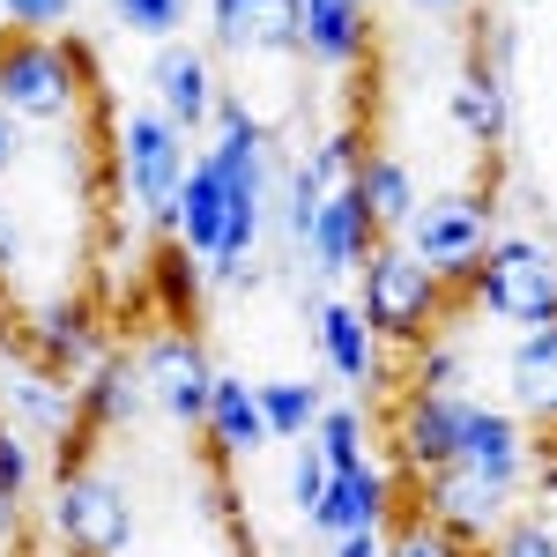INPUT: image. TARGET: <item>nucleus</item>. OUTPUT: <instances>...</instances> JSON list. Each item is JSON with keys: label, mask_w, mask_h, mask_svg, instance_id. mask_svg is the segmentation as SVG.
<instances>
[{"label": "nucleus", "mask_w": 557, "mask_h": 557, "mask_svg": "<svg viewBox=\"0 0 557 557\" xmlns=\"http://www.w3.org/2000/svg\"><path fill=\"white\" fill-rule=\"evenodd\" d=\"M164 298H172L178 312L201 298V260L186 253V246H172V253H164Z\"/></svg>", "instance_id": "37"}, {"label": "nucleus", "mask_w": 557, "mask_h": 557, "mask_svg": "<svg viewBox=\"0 0 557 557\" xmlns=\"http://www.w3.org/2000/svg\"><path fill=\"white\" fill-rule=\"evenodd\" d=\"M513 506H520V483H498V475H475V469H461V461H446L438 475L417 483V506H409V513H424L431 528H446V535H461V543L483 550V543L513 520Z\"/></svg>", "instance_id": "8"}, {"label": "nucleus", "mask_w": 557, "mask_h": 557, "mask_svg": "<svg viewBox=\"0 0 557 557\" xmlns=\"http://www.w3.org/2000/svg\"><path fill=\"white\" fill-rule=\"evenodd\" d=\"M15 528H23V498H15V491L0 483V550L15 543Z\"/></svg>", "instance_id": "41"}, {"label": "nucleus", "mask_w": 557, "mask_h": 557, "mask_svg": "<svg viewBox=\"0 0 557 557\" xmlns=\"http://www.w3.org/2000/svg\"><path fill=\"white\" fill-rule=\"evenodd\" d=\"M312 305V343H320V364L327 380L349 386V401L364 394H394V372H386V343L364 327L357 298H305Z\"/></svg>", "instance_id": "11"}, {"label": "nucleus", "mask_w": 557, "mask_h": 557, "mask_svg": "<svg viewBox=\"0 0 557 557\" xmlns=\"http://www.w3.org/2000/svg\"><path fill=\"white\" fill-rule=\"evenodd\" d=\"M45 520H52L67 557H134V535H141L134 491L112 469H97V461H60Z\"/></svg>", "instance_id": "4"}, {"label": "nucleus", "mask_w": 557, "mask_h": 557, "mask_svg": "<svg viewBox=\"0 0 557 557\" xmlns=\"http://www.w3.org/2000/svg\"><path fill=\"white\" fill-rule=\"evenodd\" d=\"M491 238H498V201L483 186H454L438 201H417L409 231H401V246L424 260L454 298L469 290V275H475V260L491 253Z\"/></svg>", "instance_id": "5"}, {"label": "nucleus", "mask_w": 557, "mask_h": 557, "mask_svg": "<svg viewBox=\"0 0 557 557\" xmlns=\"http://www.w3.org/2000/svg\"><path fill=\"white\" fill-rule=\"evenodd\" d=\"M454 305L461 298H454L401 238H380L372 260L357 268V312H364V327H372L386 349H417L424 335H438Z\"/></svg>", "instance_id": "3"}, {"label": "nucleus", "mask_w": 557, "mask_h": 557, "mask_svg": "<svg viewBox=\"0 0 557 557\" xmlns=\"http://www.w3.org/2000/svg\"><path fill=\"white\" fill-rule=\"evenodd\" d=\"M364 8H372V0H364Z\"/></svg>", "instance_id": "45"}, {"label": "nucleus", "mask_w": 557, "mask_h": 557, "mask_svg": "<svg viewBox=\"0 0 557 557\" xmlns=\"http://www.w3.org/2000/svg\"><path fill=\"white\" fill-rule=\"evenodd\" d=\"M543 446H550V461H557V431H543Z\"/></svg>", "instance_id": "43"}, {"label": "nucleus", "mask_w": 557, "mask_h": 557, "mask_svg": "<svg viewBox=\"0 0 557 557\" xmlns=\"http://www.w3.org/2000/svg\"><path fill=\"white\" fill-rule=\"evenodd\" d=\"M401 386H424V394H469V349L454 327H438L424 343L409 349V380Z\"/></svg>", "instance_id": "28"}, {"label": "nucleus", "mask_w": 557, "mask_h": 557, "mask_svg": "<svg viewBox=\"0 0 557 557\" xmlns=\"http://www.w3.org/2000/svg\"><path fill=\"white\" fill-rule=\"evenodd\" d=\"M120 186H127V201L157 231H172V209H178V186L194 172V149H186V134L157 112V104H127L120 112Z\"/></svg>", "instance_id": "6"}, {"label": "nucleus", "mask_w": 557, "mask_h": 557, "mask_svg": "<svg viewBox=\"0 0 557 557\" xmlns=\"http://www.w3.org/2000/svg\"><path fill=\"white\" fill-rule=\"evenodd\" d=\"M97 52L89 38H45V30H8L0 38V112L15 127H67L89 104Z\"/></svg>", "instance_id": "1"}, {"label": "nucleus", "mask_w": 557, "mask_h": 557, "mask_svg": "<svg viewBox=\"0 0 557 557\" xmlns=\"http://www.w3.org/2000/svg\"><path fill=\"white\" fill-rule=\"evenodd\" d=\"M0 424H15L23 438H52L60 461H83V446H75V380L45 372L15 349H0Z\"/></svg>", "instance_id": "10"}, {"label": "nucleus", "mask_w": 557, "mask_h": 557, "mask_svg": "<svg viewBox=\"0 0 557 557\" xmlns=\"http://www.w3.org/2000/svg\"><path fill=\"white\" fill-rule=\"evenodd\" d=\"M327 557H386V528H357V535H335Z\"/></svg>", "instance_id": "38"}, {"label": "nucleus", "mask_w": 557, "mask_h": 557, "mask_svg": "<svg viewBox=\"0 0 557 557\" xmlns=\"http://www.w3.org/2000/svg\"><path fill=\"white\" fill-rule=\"evenodd\" d=\"M483 557H557V528L543 513H513L491 543H483Z\"/></svg>", "instance_id": "33"}, {"label": "nucleus", "mask_w": 557, "mask_h": 557, "mask_svg": "<svg viewBox=\"0 0 557 557\" xmlns=\"http://www.w3.org/2000/svg\"><path fill=\"white\" fill-rule=\"evenodd\" d=\"M327 475H335V469H327L312 446H298V461H290V475H283V498H290V513H298V520L320 513V498H327Z\"/></svg>", "instance_id": "35"}, {"label": "nucleus", "mask_w": 557, "mask_h": 557, "mask_svg": "<svg viewBox=\"0 0 557 557\" xmlns=\"http://www.w3.org/2000/svg\"><path fill=\"white\" fill-rule=\"evenodd\" d=\"M0 483H8L15 498H30V483H38V454H30V438L15 424H0Z\"/></svg>", "instance_id": "36"}, {"label": "nucleus", "mask_w": 557, "mask_h": 557, "mask_svg": "<svg viewBox=\"0 0 557 557\" xmlns=\"http://www.w3.org/2000/svg\"><path fill=\"white\" fill-rule=\"evenodd\" d=\"M469 38H475V67H491V75H506V83H513V60H520V23H513V15L475 8Z\"/></svg>", "instance_id": "32"}, {"label": "nucleus", "mask_w": 557, "mask_h": 557, "mask_svg": "<svg viewBox=\"0 0 557 557\" xmlns=\"http://www.w3.org/2000/svg\"><path fill=\"white\" fill-rule=\"evenodd\" d=\"M172 246H186L194 260L215 253V238H223V186H215V172L194 157V172H186V186H178V209H172V231H164Z\"/></svg>", "instance_id": "24"}, {"label": "nucleus", "mask_w": 557, "mask_h": 557, "mask_svg": "<svg viewBox=\"0 0 557 557\" xmlns=\"http://www.w3.org/2000/svg\"><path fill=\"white\" fill-rule=\"evenodd\" d=\"M141 417H149V386H141L134 349H104L83 380H75V446H83V461L104 431H127Z\"/></svg>", "instance_id": "12"}, {"label": "nucleus", "mask_w": 557, "mask_h": 557, "mask_svg": "<svg viewBox=\"0 0 557 557\" xmlns=\"http://www.w3.org/2000/svg\"><path fill=\"white\" fill-rule=\"evenodd\" d=\"M75 15H83V0H0L8 30H45V38H67Z\"/></svg>", "instance_id": "34"}, {"label": "nucleus", "mask_w": 557, "mask_h": 557, "mask_svg": "<svg viewBox=\"0 0 557 557\" xmlns=\"http://www.w3.org/2000/svg\"><path fill=\"white\" fill-rule=\"evenodd\" d=\"M23 260H30V246H23V223H15V215L0 209V275H15Z\"/></svg>", "instance_id": "39"}, {"label": "nucleus", "mask_w": 557, "mask_h": 557, "mask_svg": "<svg viewBox=\"0 0 557 557\" xmlns=\"http://www.w3.org/2000/svg\"><path fill=\"white\" fill-rule=\"evenodd\" d=\"M260 417H268V438H312L320 409H327V386L320 380H260Z\"/></svg>", "instance_id": "27"}, {"label": "nucleus", "mask_w": 557, "mask_h": 557, "mask_svg": "<svg viewBox=\"0 0 557 557\" xmlns=\"http://www.w3.org/2000/svg\"><path fill=\"white\" fill-rule=\"evenodd\" d=\"M349 186L364 194V209H372V223H380V238L409 231V215H417V172H409V164H401L394 149H380V141H372Z\"/></svg>", "instance_id": "23"}, {"label": "nucleus", "mask_w": 557, "mask_h": 557, "mask_svg": "<svg viewBox=\"0 0 557 557\" xmlns=\"http://www.w3.org/2000/svg\"><path fill=\"white\" fill-rule=\"evenodd\" d=\"M535 431L520 424L506 401H483L469 394V409H461V438H454V461L475 475H498V483H520L528 491V469H535Z\"/></svg>", "instance_id": "13"}, {"label": "nucleus", "mask_w": 557, "mask_h": 557, "mask_svg": "<svg viewBox=\"0 0 557 557\" xmlns=\"http://www.w3.org/2000/svg\"><path fill=\"white\" fill-rule=\"evenodd\" d=\"M320 201H327V186L305 172L298 157H283V164H275V201H268V223L283 231V246H290V253H305V246H312Z\"/></svg>", "instance_id": "25"}, {"label": "nucleus", "mask_w": 557, "mask_h": 557, "mask_svg": "<svg viewBox=\"0 0 557 557\" xmlns=\"http://www.w3.org/2000/svg\"><path fill=\"white\" fill-rule=\"evenodd\" d=\"M0 38H8V23H0Z\"/></svg>", "instance_id": "44"}, {"label": "nucleus", "mask_w": 557, "mask_h": 557, "mask_svg": "<svg viewBox=\"0 0 557 557\" xmlns=\"http://www.w3.org/2000/svg\"><path fill=\"white\" fill-rule=\"evenodd\" d=\"M215 97H223V83H215V60L201 45H186V38L157 45V60H149V104H157L186 141L215 120Z\"/></svg>", "instance_id": "15"}, {"label": "nucleus", "mask_w": 557, "mask_h": 557, "mask_svg": "<svg viewBox=\"0 0 557 557\" xmlns=\"http://www.w3.org/2000/svg\"><path fill=\"white\" fill-rule=\"evenodd\" d=\"M186 15H194V0H112V23L149 45H172L186 30Z\"/></svg>", "instance_id": "31"}, {"label": "nucleus", "mask_w": 557, "mask_h": 557, "mask_svg": "<svg viewBox=\"0 0 557 557\" xmlns=\"http://www.w3.org/2000/svg\"><path fill=\"white\" fill-rule=\"evenodd\" d=\"M386 557H483V550L446 535V528H431L424 513H394L386 520Z\"/></svg>", "instance_id": "30"}, {"label": "nucleus", "mask_w": 557, "mask_h": 557, "mask_svg": "<svg viewBox=\"0 0 557 557\" xmlns=\"http://www.w3.org/2000/svg\"><path fill=\"white\" fill-rule=\"evenodd\" d=\"M134 364H141V386H149L157 417H172L178 431H201L209 394H215V364H209V349H201L194 327H157L149 343L134 349Z\"/></svg>", "instance_id": "7"}, {"label": "nucleus", "mask_w": 557, "mask_h": 557, "mask_svg": "<svg viewBox=\"0 0 557 557\" xmlns=\"http://www.w3.org/2000/svg\"><path fill=\"white\" fill-rule=\"evenodd\" d=\"M305 446H312L335 475L357 469V461H372V409H364V401H327Z\"/></svg>", "instance_id": "26"}, {"label": "nucleus", "mask_w": 557, "mask_h": 557, "mask_svg": "<svg viewBox=\"0 0 557 557\" xmlns=\"http://www.w3.org/2000/svg\"><path fill=\"white\" fill-rule=\"evenodd\" d=\"M298 52L327 75L372 60V8L364 0H298Z\"/></svg>", "instance_id": "18"}, {"label": "nucleus", "mask_w": 557, "mask_h": 557, "mask_svg": "<svg viewBox=\"0 0 557 557\" xmlns=\"http://www.w3.org/2000/svg\"><path fill=\"white\" fill-rule=\"evenodd\" d=\"M394 513H401L394 469H380V461H357V469L327 475V498H320L312 528H320V535L335 543V535H357V528H386Z\"/></svg>", "instance_id": "20"}, {"label": "nucleus", "mask_w": 557, "mask_h": 557, "mask_svg": "<svg viewBox=\"0 0 557 557\" xmlns=\"http://www.w3.org/2000/svg\"><path fill=\"white\" fill-rule=\"evenodd\" d=\"M461 409L469 394H424V386H394L386 401V446H394V469L409 483H424L454 461V438H461Z\"/></svg>", "instance_id": "9"}, {"label": "nucleus", "mask_w": 557, "mask_h": 557, "mask_svg": "<svg viewBox=\"0 0 557 557\" xmlns=\"http://www.w3.org/2000/svg\"><path fill=\"white\" fill-rule=\"evenodd\" d=\"M409 8H424V15H469L475 0H409Z\"/></svg>", "instance_id": "42"}, {"label": "nucleus", "mask_w": 557, "mask_h": 557, "mask_svg": "<svg viewBox=\"0 0 557 557\" xmlns=\"http://www.w3.org/2000/svg\"><path fill=\"white\" fill-rule=\"evenodd\" d=\"M498 386H506V409L528 431H557V327L513 335L506 364H498Z\"/></svg>", "instance_id": "17"}, {"label": "nucleus", "mask_w": 557, "mask_h": 557, "mask_svg": "<svg viewBox=\"0 0 557 557\" xmlns=\"http://www.w3.org/2000/svg\"><path fill=\"white\" fill-rule=\"evenodd\" d=\"M446 120H454L461 141H475V149H506V134H513V83L469 60V67L446 83Z\"/></svg>", "instance_id": "21"}, {"label": "nucleus", "mask_w": 557, "mask_h": 557, "mask_svg": "<svg viewBox=\"0 0 557 557\" xmlns=\"http://www.w3.org/2000/svg\"><path fill=\"white\" fill-rule=\"evenodd\" d=\"M364 149H372V141H364L357 127H327V134H312V141L298 149V164L320 178V186H349L357 164H364Z\"/></svg>", "instance_id": "29"}, {"label": "nucleus", "mask_w": 557, "mask_h": 557, "mask_svg": "<svg viewBox=\"0 0 557 557\" xmlns=\"http://www.w3.org/2000/svg\"><path fill=\"white\" fill-rule=\"evenodd\" d=\"M201 15L231 60H298V0H201Z\"/></svg>", "instance_id": "16"}, {"label": "nucleus", "mask_w": 557, "mask_h": 557, "mask_svg": "<svg viewBox=\"0 0 557 557\" xmlns=\"http://www.w3.org/2000/svg\"><path fill=\"white\" fill-rule=\"evenodd\" d=\"M372 246H380V223H372V209H364V194H357V186H327L305 260L335 283V275H357V268L372 260Z\"/></svg>", "instance_id": "19"}, {"label": "nucleus", "mask_w": 557, "mask_h": 557, "mask_svg": "<svg viewBox=\"0 0 557 557\" xmlns=\"http://www.w3.org/2000/svg\"><path fill=\"white\" fill-rule=\"evenodd\" d=\"M461 305H475L491 327L528 335V327H557V246L535 231H498L491 253L475 260Z\"/></svg>", "instance_id": "2"}, {"label": "nucleus", "mask_w": 557, "mask_h": 557, "mask_svg": "<svg viewBox=\"0 0 557 557\" xmlns=\"http://www.w3.org/2000/svg\"><path fill=\"white\" fill-rule=\"evenodd\" d=\"M104 349H112V335H104L97 305H83V298H45L30 312V327H23V357L60 372V380H83Z\"/></svg>", "instance_id": "14"}, {"label": "nucleus", "mask_w": 557, "mask_h": 557, "mask_svg": "<svg viewBox=\"0 0 557 557\" xmlns=\"http://www.w3.org/2000/svg\"><path fill=\"white\" fill-rule=\"evenodd\" d=\"M201 438H209L215 469H231V461H246L268 446V417H260V394L253 380H223L215 372V394H209V417H201Z\"/></svg>", "instance_id": "22"}, {"label": "nucleus", "mask_w": 557, "mask_h": 557, "mask_svg": "<svg viewBox=\"0 0 557 557\" xmlns=\"http://www.w3.org/2000/svg\"><path fill=\"white\" fill-rule=\"evenodd\" d=\"M15 164H23V127H15V120L0 112V178L15 172Z\"/></svg>", "instance_id": "40"}]
</instances>
